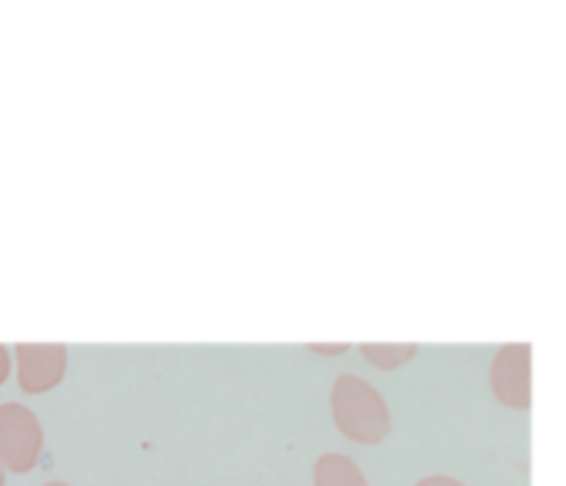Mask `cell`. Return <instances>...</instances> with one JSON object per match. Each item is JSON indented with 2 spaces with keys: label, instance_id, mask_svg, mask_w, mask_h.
I'll return each mask as SVG.
<instances>
[{
  "label": "cell",
  "instance_id": "8992f818",
  "mask_svg": "<svg viewBox=\"0 0 566 486\" xmlns=\"http://www.w3.org/2000/svg\"><path fill=\"white\" fill-rule=\"evenodd\" d=\"M415 353H418V346H409V342H401V346H363V357L381 370L401 368Z\"/></svg>",
  "mask_w": 566,
  "mask_h": 486
},
{
  "label": "cell",
  "instance_id": "ba28073f",
  "mask_svg": "<svg viewBox=\"0 0 566 486\" xmlns=\"http://www.w3.org/2000/svg\"><path fill=\"white\" fill-rule=\"evenodd\" d=\"M9 373H11V357L9 351H6V346H0V384L9 379Z\"/></svg>",
  "mask_w": 566,
  "mask_h": 486
},
{
  "label": "cell",
  "instance_id": "3957f363",
  "mask_svg": "<svg viewBox=\"0 0 566 486\" xmlns=\"http://www.w3.org/2000/svg\"><path fill=\"white\" fill-rule=\"evenodd\" d=\"M492 392L509 409H531V346L512 342L492 359Z\"/></svg>",
  "mask_w": 566,
  "mask_h": 486
},
{
  "label": "cell",
  "instance_id": "8fae6325",
  "mask_svg": "<svg viewBox=\"0 0 566 486\" xmlns=\"http://www.w3.org/2000/svg\"><path fill=\"white\" fill-rule=\"evenodd\" d=\"M0 486H6V473H3V469H0Z\"/></svg>",
  "mask_w": 566,
  "mask_h": 486
},
{
  "label": "cell",
  "instance_id": "277c9868",
  "mask_svg": "<svg viewBox=\"0 0 566 486\" xmlns=\"http://www.w3.org/2000/svg\"><path fill=\"white\" fill-rule=\"evenodd\" d=\"M17 353V381L20 390L28 395H42V392L53 390L61 384L66 373V348L64 346H31V342H20L14 348Z\"/></svg>",
  "mask_w": 566,
  "mask_h": 486
},
{
  "label": "cell",
  "instance_id": "9c48e42d",
  "mask_svg": "<svg viewBox=\"0 0 566 486\" xmlns=\"http://www.w3.org/2000/svg\"><path fill=\"white\" fill-rule=\"evenodd\" d=\"M313 348V351H318V353H343V351H348V346H310Z\"/></svg>",
  "mask_w": 566,
  "mask_h": 486
},
{
  "label": "cell",
  "instance_id": "30bf717a",
  "mask_svg": "<svg viewBox=\"0 0 566 486\" xmlns=\"http://www.w3.org/2000/svg\"><path fill=\"white\" fill-rule=\"evenodd\" d=\"M44 486H70V484H64V480H48Z\"/></svg>",
  "mask_w": 566,
  "mask_h": 486
},
{
  "label": "cell",
  "instance_id": "6da1fadb",
  "mask_svg": "<svg viewBox=\"0 0 566 486\" xmlns=\"http://www.w3.org/2000/svg\"><path fill=\"white\" fill-rule=\"evenodd\" d=\"M332 418L337 431L357 445H379L392 429L385 398L359 376H337L332 387Z\"/></svg>",
  "mask_w": 566,
  "mask_h": 486
},
{
  "label": "cell",
  "instance_id": "5b68a950",
  "mask_svg": "<svg viewBox=\"0 0 566 486\" xmlns=\"http://www.w3.org/2000/svg\"><path fill=\"white\" fill-rule=\"evenodd\" d=\"M315 486H368L359 464L343 453H324L313 469Z\"/></svg>",
  "mask_w": 566,
  "mask_h": 486
},
{
  "label": "cell",
  "instance_id": "7a4b0ae2",
  "mask_svg": "<svg viewBox=\"0 0 566 486\" xmlns=\"http://www.w3.org/2000/svg\"><path fill=\"white\" fill-rule=\"evenodd\" d=\"M44 434L36 414L22 403H0V469L25 475L42 458Z\"/></svg>",
  "mask_w": 566,
  "mask_h": 486
},
{
  "label": "cell",
  "instance_id": "52a82bcc",
  "mask_svg": "<svg viewBox=\"0 0 566 486\" xmlns=\"http://www.w3.org/2000/svg\"><path fill=\"white\" fill-rule=\"evenodd\" d=\"M415 486H464L462 480L451 478V475H426V478H420Z\"/></svg>",
  "mask_w": 566,
  "mask_h": 486
}]
</instances>
